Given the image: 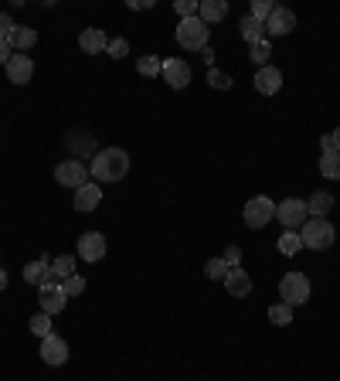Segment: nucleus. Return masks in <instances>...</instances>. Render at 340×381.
<instances>
[{
    "label": "nucleus",
    "instance_id": "13",
    "mask_svg": "<svg viewBox=\"0 0 340 381\" xmlns=\"http://www.w3.org/2000/svg\"><path fill=\"white\" fill-rule=\"evenodd\" d=\"M293 28H296V14L289 7H276L272 18L265 20V35L269 38H286V35H293Z\"/></svg>",
    "mask_w": 340,
    "mask_h": 381
},
{
    "label": "nucleus",
    "instance_id": "27",
    "mask_svg": "<svg viewBox=\"0 0 340 381\" xmlns=\"http://www.w3.org/2000/svg\"><path fill=\"white\" fill-rule=\"evenodd\" d=\"M320 174L327 181H340V150L337 153H320Z\"/></svg>",
    "mask_w": 340,
    "mask_h": 381
},
{
    "label": "nucleus",
    "instance_id": "31",
    "mask_svg": "<svg viewBox=\"0 0 340 381\" xmlns=\"http://www.w3.org/2000/svg\"><path fill=\"white\" fill-rule=\"evenodd\" d=\"M28 327H31V334H35V337H48V334H51V317L41 310V313L31 317V324H28Z\"/></svg>",
    "mask_w": 340,
    "mask_h": 381
},
{
    "label": "nucleus",
    "instance_id": "41",
    "mask_svg": "<svg viewBox=\"0 0 340 381\" xmlns=\"http://www.w3.org/2000/svg\"><path fill=\"white\" fill-rule=\"evenodd\" d=\"M153 0H130V11H150Z\"/></svg>",
    "mask_w": 340,
    "mask_h": 381
},
{
    "label": "nucleus",
    "instance_id": "3",
    "mask_svg": "<svg viewBox=\"0 0 340 381\" xmlns=\"http://www.w3.org/2000/svg\"><path fill=\"white\" fill-rule=\"evenodd\" d=\"M300 238L306 248L323 252V248H330L337 242V229H334V222H327V218H306V225L300 229Z\"/></svg>",
    "mask_w": 340,
    "mask_h": 381
},
{
    "label": "nucleus",
    "instance_id": "6",
    "mask_svg": "<svg viewBox=\"0 0 340 381\" xmlns=\"http://www.w3.org/2000/svg\"><path fill=\"white\" fill-rule=\"evenodd\" d=\"M242 218H245L248 229H265V225L276 218V201H272V198H265V194H259V198H252V201L245 205Z\"/></svg>",
    "mask_w": 340,
    "mask_h": 381
},
{
    "label": "nucleus",
    "instance_id": "16",
    "mask_svg": "<svg viewBox=\"0 0 340 381\" xmlns=\"http://www.w3.org/2000/svg\"><path fill=\"white\" fill-rule=\"evenodd\" d=\"M65 147L75 153V160H82V157H89V153H99L95 150V136L92 133H85V130H72V133L65 136Z\"/></svg>",
    "mask_w": 340,
    "mask_h": 381
},
{
    "label": "nucleus",
    "instance_id": "2",
    "mask_svg": "<svg viewBox=\"0 0 340 381\" xmlns=\"http://www.w3.org/2000/svg\"><path fill=\"white\" fill-rule=\"evenodd\" d=\"M174 38H177V44H181L184 52H205L208 41H211V28L201 18H188V20L177 24Z\"/></svg>",
    "mask_w": 340,
    "mask_h": 381
},
{
    "label": "nucleus",
    "instance_id": "17",
    "mask_svg": "<svg viewBox=\"0 0 340 381\" xmlns=\"http://www.w3.org/2000/svg\"><path fill=\"white\" fill-rule=\"evenodd\" d=\"M255 89H259L262 95H276L279 89H283V72H279L276 65L259 68V72H255Z\"/></svg>",
    "mask_w": 340,
    "mask_h": 381
},
{
    "label": "nucleus",
    "instance_id": "32",
    "mask_svg": "<svg viewBox=\"0 0 340 381\" xmlns=\"http://www.w3.org/2000/svg\"><path fill=\"white\" fill-rule=\"evenodd\" d=\"M198 7H201V0H174V11H177L181 20L198 18Z\"/></svg>",
    "mask_w": 340,
    "mask_h": 381
},
{
    "label": "nucleus",
    "instance_id": "4",
    "mask_svg": "<svg viewBox=\"0 0 340 381\" xmlns=\"http://www.w3.org/2000/svg\"><path fill=\"white\" fill-rule=\"evenodd\" d=\"M310 293H313V286L306 279V272H300V269H289L279 279V296H283L286 306H303L310 300Z\"/></svg>",
    "mask_w": 340,
    "mask_h": 381
},
{
    "label": "nucleus",
    "instance_id": "21",
    "mask_svg": "<svg viewBox=\"0 0 340 381\" xmlns=\"http://www.w3.org/2000/svg\"><path fill=\"white\" fill-rule=\"evenodd\" d=\"M228 14V4L225 0H201V7H198V18L205 20V24H221Z\"/></svg>",
    "mask_w": 340,
    "mask_h": 381
},
{
    "label": "nucleus",
    "instance_id": "36",
    "mask_svg": "<svg viewBox=\"0 0 340 381\" xmlns=\"http://www.w3.org/2000/svg\"><path fill=\"white\" fill-rule=\"evenodd\" d=\"M106 55L126 58V55H130V41H126V38H113L109 44H106Z\"/></svg>",
    "mask_w": 340,
    "mask_h": 381
},
{
    "label": "nucleus",
    "instance_id": "1",
    "mask_svg": "<svg viewBox=\"0 0 340 381\" xmlns=\"http://www.w3.org/2000/svg\"><path fill=\"white\" fill-rule=\"evenodd\" d=\"M89 174H92L95 184H113V181H123L130 174V153L123 147H106L92 157L89 164Z\"/></svg>",
    "mask_w": 340,
    "mask_h": 381
},
{
    "label": "nucleus",
    "instance_id": "39",
    "mask_svg": "<svg viewBox=\"0 0 340 381\" xmlns=\"http://www.w3.org/2000/svg\"><path fill=\"white\" fill-rule=\"evenodd\" d=\"M320 153H337V140H334V133L320 136Z\"/></svg>",
    "mask_w": 340,
    "mask_h": 381
},
{
    "label": "nucleus",
    "instance_id": "42",
    "mask_svg": "<svg viewBox=\"0 0 340 381\" xmlns=\"http://www.w3.org/2000/svg\"><path fill=\"white\" fill-rule=\"evenodd\" d=\"M201 58H205V61H208V65H214V48H211V44H208V48H205V52H201Z\"/></svg>",
    "mask_w": 340,
    "mask_h": 381
},
{
    "label": "nucleus",
    "instance_id": "33",
    "mask_svg": "<svg viewBox=\"0 0 340 381\" xmlns=\"http://www.w3.org/2000/svg\"><path fill=\"white\" fill-rule=\"evenodd\" d=\"M205 276H208V279H225V276H228V262L221 259V255H218V259H208Z\"/></svg>",
    "mask_w": 340,
    "mask_h": 381
},
{
    "label": "nucleus",
    "instance_id": "10",
    "mask_svg": "<svg viewBox=\"0 0 340 381\" xmlns=\"http://www.w3.org/2000/svg\"><path fill=\"white\" fill-rule=\"evenodd\" d=\"M35 78V58L24 55V52H14L11 61H7V82H14V85H28Z\"/></svg>",
    "mask_w": 340,
    "mask_h": 381
},
{
    "label": "nucleus",
    "instance_id": "12",
    "mask_svg": "<svg viewBox=\"0 0 340 381\" xmlns=\"http://www.w3.org/2000/svg\"><path fill=\"white\" fill-rule=\"evenodd\" d=\"M41 361L51 364V368H61V364L68 361V344L61 341L58 334H48V337H41Z\"/></svg>",
    "mask_w": 340,
    "mask_h": 381
},
{
    "label": "nucleus",
    "instance_id": "11",
    "mask_svg": "<svg viewBox=\"0 0 340 381\" xmlns=\"http://www.w3.org/2000/svg\"><path fill=\"white\" fill-rule=\"evenodd\" d=\"M38 303H41V310L48 313V317H55V313H61L65 310V303H68V296H65V289H61V283H44L38 289Z\"/></svg>",
    "mask_w": 340,
    "mask_h": 381
},
{
    "label": "nucleus",
    "instance_id": "9",
    "mask_svg": "<svg viewBox=\"0 0 340 381\" xmlns=\"http://www.w3.org/2000/svg\"><path fill=\"white\" fill-rule=\"evenodd\" d=\"M160 78L167 82L170 89H188L190 85V65L184 58H164V72Z\"/></svg>",
    "mask_w": 340,
    "mask_h": 381
},
{
    "label": "nucleus",
    "instance_id": "23",
    "mask_svg": "<svg viewBox=\"0 0 340 381\" xmlns=\"http://www.w3.org/2000/svg\"><path fill=\"white\" fill-rule=\"evenodd\" d=\"M68 276H75V255H58V259H51V279L61 283Z\"/></svg>",
    "mask_w": 340,
    "mask_h": 381
},
{
    "label": "nucleus",
    "instance_id": "24",
    "mask_svg": "<svg viewBox=\"0 0 340 381\" xmlns=\"http://www.w3.org/2000/svg\"><path fill=\"white\" fill-rule=\"evenodd\" d=\"M136 72L143 78H160V72H164V61L157 55H140L136 58Z\"/></svg>",
    "mask_w": 340,
    "mask_h": 381
},
{
    "label": "nucleus",
    "instance_id": "5",
    "mask_svg": "<svg viewBox=\"0 0 340 381\" xmlns=\"http://www.w3.org/2000/svg\"><path fill=\"white\" fill-rule=\"evenodd\" d=\"M276 218H279V225H283L286 231H300L303 225H306V201L303 198H286V201H279L276 205Z\"/></svg>",
    "mask_w": 340,
    "mask_h": 381
},
{
    "label": "nucleus",
    "instance_id": "43",
    "mask_svg": "<svg viewBox=\"0 0 340 381\" xmlns=\"http://www.w3.org/2000/svg\"><path fill=\"white\" fill-rule=\"evenodd\" d=\"M4 289H7V272L0 269V293H4Z\"/></svg>",
    "mask_w": 340,
    "mask_h": 381
},
{
    "label": "nucleus",
    "instance_id": "35",
    "mask_svg": "<svg viewBox=\"0 0 340 381\" xmlns=\"http://www.w3.org/2000/svg\"><path fill=\"white\" fill-rule=\"evenodd\" d=\"M61 289H65V296H78V293H85V279L82 276H68V279H61Z\"/></svg>",
    "mask_w": 340,
    "mask_h": 381
},
{
    "label": "nucleus",
    "instance_id": "44",
    "mask_svg": "<svg viewBox=\"0 0 340 381\" xmlns=\"http://www.w3.org/2000/svg\"><path fill=\"white\" fill-rule=\"evenodd\" d=\"M334 140H337V150H340V126H337V130H334Z\"/></svg>",
    "mask_w": 340,
    "mask_h": 381
},
{
    "label": "nucleus",
    "instance_id": "37",
    "mask_svg": "<svg viewBox=\"0 0 340 381\" xmlns=\"http://www.w3.org/2000/svg\"><path fill=\"white\" fill-rule=\"evenodd\" d=\"M221 259H225V262H228V269L242 266V248H238V246H228V248H225V255H221Z\"/></svg>",
    "mask_w": 340,
    "mask_h": 381
},
{
    "label": "nucleus",
    "instance_id": "26",
    "mask_svg": "<svg viewBox=\"0 0 340 381\" xmlns=\"http://www.w3.org/2000/svg\"><path fill=\"white\" fill-rule=\"evenodd\" d=\"M248 58H252L259 68H265V65H269V58H272V41L262 38V41H255V44H248Z\"/></svg>",
    "mask_w": 340,
    "mask_h": 381
},
{
    "label": "nucleus",
    "instance_id": "29",
    "mask_svg": "<svg viewBox=\"0 0 340 381\" xmlns=\"http://www.w3.org/2000/svg\"><path fill=\"white\" fill-rule=\"evenodd\" d=\"M269 320H272L276 327H289L293 324V306H286V303L269 306Z\"/></svg>",
    "mask_w": 340,
    "mask_h": 381
},
{
    "label": "nucleus",
    "instance_id": "14",
    "mask_svg": "<svg viewBox=\"0 0 340 381\" xmlns=\"http://www.w3.org/2000/svg\"><path fill=\"white\" fill-rule=\"evenodd\" d=\"M225 289H228V296L242 300V296H248V293H252V276H248V272H245L242 266L228 269V276H225Z\"/></svg>",
    "mask_w": 340,
    "mask_h": 381
},
{
    "label": "nucleus",
    "instance_id": "38",
    "mask_svg": "<svg viewBox=\"0 0 340 381\" xmlns=\"http://www.w3.org/2000/svg\"><path fill=\"white\" fill-rule=\"evenodd\" d=\"M14 28H18V24L11 20V14H0V38L7 41L11 35H14Z\"/></svg>",
    "mask_w": 340,
    "mask_h": 381
},
{
    "label": "nucleus",
    "instance_id": "7",
    "mask_svg": "<svg viewBox=\"0 0 340 381\" xmlns=\"http://www.w3.org/2000/svg\"><path fill=\"white\" fill-rule=\"evenodd\" d=\"M55 181L61 184V188H82V184H89V167L82 164V160H75V157H68V160H61L55 167Z\"/></svg>",
    "mask_w": 340,
    "mask_h": 381
},
{
    "label": "nucleus",
    "instance_id": "18",
    "mask_svg": "<svg viewBox=\"0 0 340 381\" xmlns=\"http://www.w3.org/2000/svg\"><path fill=\"white\" fill-rule=\"evenodd\" d=\"M106 44H109V38H106L102 28H85V31L78 35V48H82L85 55H102Z\"/></svg>",
    "mask_w": 340,
    "mask_h": 381
},
{
    "label": "nucleus",
    "instance_id": "25",
    "mask_svg": "<svg viewBox=\"0 0 340 381\" xmlns=\"http://www.w3.org/2000/svg\"><path fill=\"white\" fill-rule=\"evenodd\" d=\"M238 31H242V38L248 41V44H255V41H262V35H265V24L262 20H255V18H242V24H238Z\"/></svg>",
    "mask_w": 340,
    "mask_h": 381
},
{
    "label": "nucleus",
    "instance_id": "20",
    "mask_svg": "<svg viewBox=\"0 0 340 381\" xmlns=\"http://www.w3.org/2000/svg\"><path fill=\"white\" fill-rule=\"evenodd\" d=\"M99 201H102V188L95 181H89V184H82L75 190V211H95Z\"/></svg>",
    "mask_w": 340,
    "mask_h": 381
},
{
    "label": "nucleus",
    "instance_id": "8",
    "mask_svg": "<svg viewBox=\"0 0 340 381\" xmlns=\"http://www.w3.org/2000/svg\"><path fill=\"white\" fill-rule=\"evenodd\" d=\"M75 255L82 262H99V259L106 255V235H102V231H85V235H78Z\"/></svg>",
    "mask_w": 340,
    "mask_h": 381
},
{
    "label": "nucleus",
    "instance_id": "22",
    "mask_svg": "<svg viewBox=\"0 0 340 381\" xmlns=\"http://www.w3.org/2000/svg\"><path fill=\"white\" fill-rule=\"evenodd\" d=\"M11 48H14V52H28V48H35V44H38V31H35V28H28V24H18V28H14V35H11Z\"/></svg>",
    "mask_w": 340,
    "mask_h": 381
},
{
    "label": "nucleus",
    "instance_id": "19",
    "mask_svg": "<svg viewBox=\"0 0 340 381\" xmlns=\"http://www.w3.org/2000/svg\"><path fill=\"white\" fill-rule=\"evenodd\" d=\"M330 211H334V194L330 190H313L306 198V214L310 218H327Z\"/></svg>",
    "mask_w": 340,
    "mask_h": 381
},
{
    "label": "nucleus",
    "instance_id": "40",
    "mask_svg": "<svg viewBox=\"0 0 340 381\" xmlns=\"http://www.w3.org/2000/svg\"><path fill=\"white\" fill-rule=\"evenodd\" d=\"M11 55H14L11 41H4V38H0V65H7V61H11Z\"/></svg>",
    "mask_w": 340,
    "mask_h": 381
},
{
    "label": "nucleus",
    "instance_id": "30",
    "mask_svg": "<svg viewBox=\"0 0 340 381\" xmlns=\"http://www.w3.org/2000/svg\"><path fill=\"white\" fill-rule=\"evenodd\" d=\"M272 11H276V4L272 0H252V7H248V18H255V20H269L272 18Z\"/></svg>",
    "mask_w": 340,
    "mask_h": 381
},
{
    "label": "nucleus",
    "instance_id": "28",
    "mask_svg": "<svg viewBox=\"0 0 340 381\" xmlns=\"http://www.w3.org/2000/svg\"><path fill=\"white\" fill-rule=\"evenodd\" d=\"M276 246H279V255H296V252L303 248L300 231H286V235L279 238V242H276Z\"/></svg>",
    "mask_w": 340,
    "mask_h": 381
},
{
    "label": "nucleus",
    "instance_id": "34",
    "mask_svg": "<svg viewBox=\"0 0 340 381\" xmlns=\"http://www.w3.org/2000/svg\"><path fill=\"white\" fill-rule=\"evenodd\" d=\"M208 85H211V89H221V92H228V89H231V78H228L225 72H218V68H208Z\"/></svg>",
    "mask_w": 340,
    "mask_h": 381
},
{
    "label": "nucleus",
    "instance_id": "15",
    "mask_svg": "<svg viewBox=\"0 0 340 381\" xmlns=\"http://www.w3.org/2000/svg\"><path fill=\"white\" fill-rule=\"evenodd\" d=\"M24 283L28 286H44V283H51V255H41L38 262H28L24 266Z\"/></svg>",
    "mask_w": 340,
    "mask_h": 381
}]
</instances>
